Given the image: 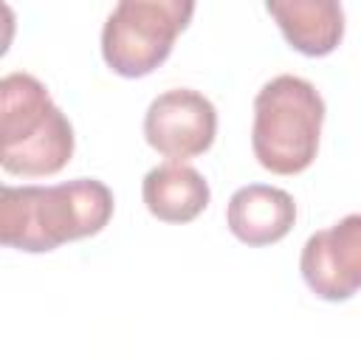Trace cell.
<instances>
[{"mask_svg":"<svg viewBox=\"0 0 361 361\" xmlns=\"http://www.w3.org/2000/svg\"><path fill=\"white\" fill-rule=\"evenodd\" d=\"M116 200L99 178H73L51 186L0 189V243L28 254H48L65 243L99 234Z\"/></svg>","mask_w":361,"mask_h":361,"instance_id":"1","label":"cell"},{"mask_svg":"<svg viewBox=\"0 0 361 361\" xmlns=\"http://www.w3.org/2000/svg\"><path fill=\"white\" fill-rule=\"evenodd\" d=\"M73 127L48 87L14 71L0 79V166L20 178H48L73 158Z\"/></svg>","mask_w":361,"mask_h":361,"instance_id":"2","label":"cell"},{"mask_svg":"<svg viewBox=\"0 0 361 361\" xmlns=\"http://www.w3.org/2000/svg\"><path fill=\"white\" fill-rule=\"evenodd\" d=\"M324 99L313 82L279 73L254 96L251 149L262 169L274 175L305 172L319 152Z\"/></svg>","mask_w":361,"mask_h":361,"instance_id":"3","label":"cell"},{"mask_svg":"<svg viewBox=\"0 0 361 361\" xmlns=\"http://www.w3.org/2000/svg\"><path fill=\"white\" fill-rule=\"evenodd\" d=\"M195 3L189 0H121L102 25L104 65L124 76H149L166 62L178 34L189 25Z\"/></svg>","mask_w":361,"mask_h":361,"instance_id":"4","label":"cell"},{"mask_svg":"<svg viewBox=\"0 0 361 361\" xmlns=\"http://www.w3.org/2000/svg\"><path fill=\"white\" fill-rule=\"evenodd\" d=\"M217 135V110L200 90L172 87L158 93L144 113L147 144L169 158L186 164L203 155Z\"/></svg>","mask_w":361,"mask_h":361,"instance_id":"5","label":"cell"},{"mask_svg":"<svg viewBox=\"0 0 361 361\" xmlns=\"http://www.w3.org/2000/svg\"><path fill=\"white\" fill-rule=\"evenodd\" d=\"M305 285L324 302H347L361 290V214L313 231L299 254Z\"/></svg>","mask_w":361,"mask_h":361,"instance_id":"6","label":"cell"},{"mask_svg":"<svg viewBox=\"0 0 361 361\" xmlns=\"http://www.w3.org/2000/svg\"><path fill=\"white\" fill-rule=\"evenodd\" d=\"M226 223H228V231L251 248L274 245L282 237H288V231L293 228L296 203L290 192L279 186L248 183L228 197Z\"/></svg>","mask_w":361,"mask_h":361,"instance_id":"7","label":"cell"},{"mask_svg":"<svg viewBox=\"0 0 361 361\" xmlns=\"http://www.w3.org/2000/svg\"><path fill=\"white\" fill-rule=\"evenodd\" d=\"M265 11L288 45L305 56H327L344 39V8L333 0H274Z\"/></svg>","mask_w":361,"mask_h":361,"instance_id":"8","label":"cell"},{"mask_svg":"<svg viewBox=\"0 0 361 361\" xmlns=\"http://www.w3.org/2000/svg\"><path fill=\"white\" fill-rule=\"evenodd\" d=\"M147 212L161 223H192L212 200L209 180L189 164L164 161L141 180Z\"/></svg>","mask_w":361,"mask_h":361,"instance_id":"9","label":"cell"}]
</instances>
